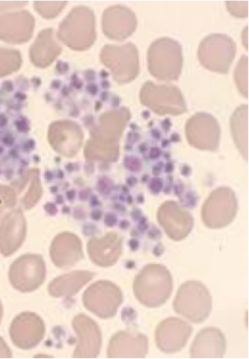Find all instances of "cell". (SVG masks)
Segmentation results:
<instances>
[{
	"mask_svg": "<svg viewBox=\"0 0 249 359\" xmlns=\"http://www.w3.org/2000/svg\"><path fill=\"white\" fill-rule=\"evenodd\" d=\"M173 290V279L167 268L159 264L145 266L137 276L134 292L144 306L156 308L166 303Z\"/></svg>",
	"mask_w": 249,
	"mask_h": 359,
	"instance_id": "6da1fadb",
	"label": "cell"
},
{
	"mask_svg": "<svg viewBox=\"0 0 249 359\" xmlns=\"http://www.w3.org/2000/svg\"><path fill=\"white\" fill-rule=\"evenodd\" d=\"M148 63L150 73L159 81H177L183 64L180 44L171 38L156 39L149 47Z\"/></svg>",
	"mask_w": 249,
	"mask_h": 359,
	"instance_id": "7a4b0ae2",
	"label": "cell"
},
{
	"mask_svg": "<svg viewBox=\"0 0 249 359\" xmlns=\"http://www.w3.org/2000/svg\"><path fill=\"white\" fill-rule=\"evenodd\" d=\"M61 41L76 50L89 49L96 39L95 18L88 8H74L60 26Z\"/></svg>",
	"mask_w": 249,
	"mask_h": 359,
	"instance_id": "3957f363",
	"label": "cell"
},
{
	"mask_svg": "<svg viewBox=\"0 0 249 359\" xmlns=\"http://www.w3.org/2000/svg\"><path fill=\"white\" fill-rule=\"evenodd\" d=\"M212 297L202 283L189 281L179 289L175 303V311L194 323H201L212 311Z\"/></svg>",
	"mask_w": 249,
	"mask_h": 359,
	"instance_id": "277c9868",
	"label": "cell"
},
{
	"mask_svg": "<svg viewBox=\"0 0 249 359\" xmlns=\"http://www.w3.org/2000/svg\"><path fill=\"white\" fill-rule=\"evenodd\" d=\"M236 53V45L233 39L221 34L204 38L198 51L199 62L203 67L221 74L229 72Z\"/></svg>",
	"mask_w": 249,
	"mask_h": 359,
	"instance_id": "5b68a950",
	"label": "cell"
},
{
	"mask_svg": "<svg viewBox=\"0 0 249 359\" xmlns=\"http://www.w3.org/2000/svg\"><path fill=\"white\" fill-rule=\"evenodd\" d=\"M100 59L112 71L115 81L119 83H128L139 74V53L133 43L107 46L101 52Z\"/></svg>",
	"mask_w": 249,
	"mask_h": 359,
	"instance_id": "8992f818",
	"label": "cell"
},
{
	"mask_svg": "<svg viewBox=\"0 0 249 359\" xmlns=\"http://www.w3.org/2000/svg\"><path fill=\"white\" fill-rule=\"evenodd\" d=\"M140 101L159 115H180L187 111L181 91L173 86L147 82L141 89Z\"/></svg>",
	"mask_w": 249,
	"mask_h": 359,
	"instance_id": "52a82bcc",
	"label": "cell"
},
{
	"mask_svg": "<svg viewBox=\"0 0 249 359\" xmlns=\"http://www.w3.org/2000/svg\"><path fill=\"white\" fill-rule=\"evenodd\" d=\"M237 210L234 192L229 188H219L206 199L202 209V220L207 227L221 229L234 221Z\"/></svg>",
	"mask_w": 249,
	"mask_h": 359,
	"instance_id": "ba28073f",
	"label": "cell"
},
{
	"mask_svg": "<svg viewBox=\"0 0 249 359\" xmlns=\"http://www.w3.org/2000/svg\"><path fill=\"white\" fill-rule=\"evenodd\" d=\"M46 276L43 259L36 255H27L18 258L9 271L12 286L22 292H30L38 289L45 282Z\"/></svg>",
	"mask_w": 249,
	"mask_h": 359,
	"instance_id": "9c48e42d",
	"label": "cell"
},
{
	"mask_svg": "<svg viewBox=\"0 0 249 359\" xmlns=\"http://www.w3.org/2000/svg\"><path fill=\"white\" fill-rule=\"evenodd\" d=\"M122 302L121 290L109 281L96 282L83 295L86 309L102 318L114 316Z\"/></svg>",
	"mask_w": 249,
	"mask_h": 359,
	"instance_id": "30bf717a",
	"label": "cell"
},
{
	"mask_svg": "<svg viewBox=\"0 0 249 359\" xmlns=\"http://www.w3.org/2000/svg\"><path fill=\"white\" fill-rule=\"evenodd\" d=\"M185 133L189 143L200 150L216 151L220 145V128L212 115L198 113L186 124Z\"/></svg>",
	"mask_w": 249,
	"mask_h": 359,
	"instance_id": "8fae6325",
	"label": "cell"
},
{
	"mask_svg": "<svg viewBox=\"0 0 249 359\" xmlns=\"http://www.w3.org/2000/svg\"><path fill=\"white\" fill-rule=\"evenodd\" d=\"M130 113L121 109L102 114L99 124L93 132L89 142L94 146L113 151H119V140L128 121Z\"/></svg>",
	"mask_w": 249,
	"mask_h": 359,
	"instance_id": "7c38bea8",
	"label": "cell"
},
{
	"mask_svg": "<svg viewBox=\"0 0 249 359\" xmlns=\"http://www.w3.org/2000/svg\"><path fill=\"white\" fill-rule=\"evenodd\" d=\"M45 332L43 319L31 312H25L17 316L10 328L13 344L24 350L36 346L43 340Z\"/></svg>",
	"mask_w": 249,
	"mask_h": 359,
	"instance_id": "4fadbf2b",
	"label": "cell"
},
{
	"mask_svg": "<svg viewBox=\"0 0 249 359\" xmlns=\"http://www.w3.org/2000/svg\"><path fill=\"white\" fill-rule=\"evenodd\" d=\"M193 332L192 327L177 318L166 319L156 331V343L159 348L168 353L180 351L188 342Z\"/></svg>",
	"mask_w": 249,
	"mask_h": 359,
	"instance_id": "5bb4252c",
	"label": "cell"
},
{
	"mask_svg": "<svg viewBox=\"0 0 249 359\" xmlns=\"http://www.w3.org/2000/svg\"><path fill=\"white\" fill-rule=\"evenodd\" d=\"M158 219L165 232L175 241L188 236L194 227L191 215L172 201L165 203L160 207Z\"/></svg>",
	"mask_w": 249,
	"mask_h": 359,
	"instance_id": "9a60e30c",
	"label": "cell"
},
{
	"mask_svg": "<svg viewBox=\"0 0 249 359\" xmlns=\"http://www.w3.org/2000/svg\"><path fill=\"white\" fill-rule=\"evenodd\" d=\"M73 327L78 336V345L74 357L96 358L102 345L101 332L97 323L88 316L79 314L74 318Z\"/></svg>",
	"mask_w": 249,
	"mask_h": 359,
	"instance_id": "2e32d148",
	"label": "cell"
},
{
	"mask_svg": "<svg viewBox=\"0 0 249 359\" xmlns=\"http://www.w3.org/2000/svg\"><path fill=\"white\" fill-rule=\"evenodd\" d=\"M137 18L128 8L116 6L106 10L102 15V30L109 38L121 41L135 31Z\"/></svg>",
	"mask_w": 249,
	"mask_h": 359,
	"instance_id": "e0dca14e",
	"label": "cell"
},
{
	"mask_svg": "<svg viewBox=\"0 0 249 359\" xmlns=\"http://www.w3.org/2000/svg\"><path fill=\"white\" fill-rule=\"evenodd\" d=\"M34 20L26 11L0 15V39L10 43L27 42L32 36Z\"/></svg>",
	"mask_w": 249,
	"mask_h": 359,
	"instance_id": "ac0fdd59",
	"label": "cell"
},
{
	"mask_svg": "<svg viewBox=\"0 0 249 359\" xmlns=\"http://www.w3.org/2000/svg\"><path fill=\"white\" fill-rule=\"evenodd\" d=\"M148 338L128 332L116 333L110 341L108 356L111 358H142L147 355Z\"/></svg>",
	"mask_w": 249,
	"mask_h": 359,
	"instance_id": "d6986e66",
	"label": "cell"
},
{
	"mask_svg": "<svg viewBox=\"0 0 249 359\" xmlns=\"http://www.w3.org/2000/svg\"><path fill=\"white\" fill-rule=\"evenodd\" d=\"M26 232L24 216L19 210L8 214L0 224V252L5 256L15 252L22 245Z\"/></svg>",
	"mask_w": 249,
	"mask_h": 359,
	"instance_id": "ffe728a7",
	"label": "cell"
},
{
	"mask_svg": "<svg viewBox=\"0 0 249 359\" xmlns=\"http://www.w3.org/2000/svg\"><path fill=\"white\" fill-rule=\"evenodd\" d=\"M225 351L226 340L222 332L215 327H207L195 338L191 356L194 358H221Z\"/></svg>",
	"mask_w": 249,
	"mask_h": 359,
	"instance_id": "44dd1931",
	"label": "cell"
},
{
	"mask_svg": "<svg viewBox=\"0 0 249 359\" xmlns=\"http://www.w3.org/2000/svg\"><path fill=\"white\" fill-rule=\"evenodd\" d=\"M51 257L54 264L60 269H69L82 257L81 244L77 236L62 233L56 237L52 248Z\"/></svg>",
	"mask_w": 249,
	"mask_h": 359,
	"instance_id": "7402d4cb",
	"label": "cell"
},
{
	"mask_svg": "<svg viewBox=\"0 0 249 359\" xmlns=\"http://www.w3.org/2000/svg\"><path fill=\"white\" fill-rule=\"evenodd\" d=\"M121 239L114 233L102 238H93L88 244V252L92 261L101 267L113 266L121 254Z\"/></svg>",
	"mask_w": 249,
	"mask_h": 359,
	"instance_id": "603a6c76",
	"label": "cell"
},
{
	"mask_svg": "<svg viewBox=\"0 0 249 359\" xmlns=\"http://www.w3.org/2000/svg\"><path fill=\"white\" fill-rule=\"evenodd\" d=\"M82 138L79 128L72 123H55L50 132L52 145L58 151L67 156H73L79 151Z\"/></svg>",
	"mask_w": 249,
	"mask_h": 359,
	"instance_id": "cb8c5ba5",
	"label": "cell"
},
{
	"mask_svg": "<svg viewBox=\"0 0 249 359\" xmlns=\"http://www.w3.org/2000/svg\"><path fill=\"white\" fill-rule=\"evenodd\" d=\"M95 273L88 271H77L60 276L51 283L49 293L55 297L72 296L92 280Z\"/></svg>",
	"mask_w": 249,
	"mask_h": 359,
	"instance_id": "d4e9b609",
	"label": "cell"
},
{
	"mask_svg": "<svg viewBox=\"0 0 249 359\" xmlns=\"http://www.w3.org/2000/svg\"><path fill=\"white\" fill-rule=\"evenodd\" d=\"M61 48L53 37L52 29L41 32L30 50L32 62L39 67H46L51 65L60 53Z\"/></svg>",
	"mask_w": 249,
	"mask_h": 359,
	"instance_id": "484cf974",
	"label": "cell"
},
{
	"mask_svg": "<svg viewBox=\"0 0 249 359\" xmlns=\"http://www.w3.org/2000/svg\"><path fill=\"white\" fill-rule=\"evenodd\" d=\"M231 128L234 142L242 156H248V107L242 105L231 117Z\"/></svg>",
	"mask_w": 249,
	"mask_h": 359,
	"instance_id": "4316f807",
	"label": "cell"
},
{
	"mask_svg": "<svg viewBox=\"0 0 249 359\" xmlns=\"http://www.w3.org/2000/svg\"><path fill=\"white\" fill-rule=\"evenodd\" d=\"M22 65V56L14 50L0 48V77L16 72Z\"/></svg>",
	"mask_w": 249,
	"mask_h": 359,
	"instance_id": "83f0119b",
	"label": "cell"
},
{
	"mask_svg": "<svg viewBox=\"0 0 249 359\" xmlns=\"http://www.w3.org/2000/svg\"><path fill=\"white\" fill-rule=\"evenodd\" d=\"M235 81L240 93L248 97V59L242 56L235 71Z\"/></svg>",
	"mask_w": 249,
	"mask_h": 359,
	"instance_id": "f1b7e54d",
	"label": "cell"
},
{
	"mask_svg": "<svg viewBox=\"0 0 249 359\" xmlns=\"http://www.w3.org/2000/svg\"><path fill=\"white\" fill-rule=\"evenodd\" d=\"M65 1H37L35 9L43 17L52 18L58 15L67 5Z\"/></svg>",
	"mask_w": 249,
	"mask_h": 359,
	"instance_id": "f546056e",
	"label": "cell"
},
{
	"mask_svg": "<svg viewBox=\"0 0 249 359\" xmlns=\"http://www.w3.org/2000/svg\"><path fill=\"white\" fill-rule=\"evenodd\" d=\"M227 8L237 18H246L248 15V1H228Z\"/></svg>",
	"mask_w": 249,
	"mask_h": 359,
	"instance_id": "4dcf8cb0",
	"label": "cell"
},
{
	"mask_svg": "<svg viewBox=\"0 0 249 359\" xmlns=\"http://www.w3.org/2000/svg\"><path fill=\"white\" fill-rule=\"evenodd\" d=\"M15 204V196L8 191H0V214Z\"/></svg>",
	"mask_w": 249,
	"mask_h": 359,
	"instance_id": "1f68e13d",
	"label": "cell"
},
{
	"mask_svg": "<svg viewBox=\"0 0 249 359\" xmlns=\"http://www.w3.org/2000/svg\"><path fill=\"white\" fill-rule=\"evenodd\" d=\"M27 4L25 1H0V11L22 7Z\"/></svg>",
	"mask_w": 249,
	"mask_h": 359,
	"instance_id": "d6a6232c",
	"label": "cell"
},
{
	"mask_svg": "<svg viewBox=\"0 0 249 359\" xmlns=\"http://www.w3.org/2000/svg\"><path fill=\"white\" fill-rule=\"evenodd\" d=\"M12 357V352L3 337H0V358H10Z\"/></svg>",
	"mask_w": 249,
	"mask_h": 359,
	"instance_id": "836d02e7",
	"label": "cell"
},
{
	"mask_svg": "<svg viewBox=\"0 0 249 359\" xmlns=\"http://www.w3.org/2000/svg\"><path fill=\"white\" fill-rule=\"evenodd\" d=\"M4 316V308L1 302H0V323H1L2 318Z\"/></svg>",
	"mask_w": 249,
	"mask_h": 359,
	"instance_id": "e575fe53",
	"label": "cell"
}]
</instances>
